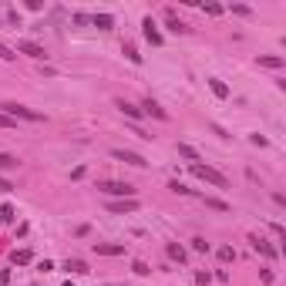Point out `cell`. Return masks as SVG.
<instances>
[{
  "label": "cell",
  "mask_w": 286,
  "mask_h": 286,
  "mask_svg": "<svg viewBox=\"0 0 286 286\" xmlns=\"http://www.w3.org/2000/svg\"><path fill=\"white\" fill-rule=\"evenodd\" d=\"M189 169H192V175H195V179H202L206 185H215V189H229V179L222 175V172L209 169V165H202V162H195V165H189Z\"/></svg>",
  "instance_id": "obj_1"
},
{
  "label": "cell",
  "mask_w": 286,
  "mask_h": 286,
  "mask_svg": "<svg viewBox=\"0 0 286 286\" xmlns=\"http://www.w3.org/2000/svg\"><path fill=\"white\" fill-rule=\"evenodd\" d=\"M0 111L7 114V118H14V121H17V118H24V121H44L40 111L27 108V105H14V101H10V105H0Z\"/></svg>",
  "instance_id": "obj_2"
},
{
  "label": "cell",
  "mask_w": 286,
  "mask_h": 286,
  "mask_svg": "<svg viewBox=\"0 0 286 286\" xmlns=\"http://www.w3.org/2000/svg\"><path fill=\"white\" fill-rule=\"evenodd\" d=\"M101 195H111V199H135V185L128 182H98Z\"/></svg>",
  "instance_id": "obj_3"
},
{
  "label": "cell",
  "mask_w": 286,
  "mask_h": 286,
  "mask_svg": "<svg viewBox=\"0 0 286 286\" xmlns=\"http://www.w3.org/2000/svg\"><path fill=\"white\" fill-rule=\"evenodd\" d=\"M142 34H145V40H148V44H152V47H162V31H158V27H155V20L152 17H145L142 20Z\"/></svg>",
  "instance_id": "obj_4"
},
{
  "label": "cell",
  "mask_w": 286,
  "mask_h": 286,
  "mask_svg": "<svg viewBox=\"0 0 286 286\" xmlns=\"http://www.w3.org/2000/svg\"><path fill=\"white\" fill-rule=\"evenodd\" d=\"M249 246L256 249V252H263L266 259H276V256H280V249H276V246H269L266 239H259L256 232H249Z\"/></svg>",
  "instance_id": "obj_5"
},
{
  "label": "cell",
  "mask_w": 286,
  "mask_h": 286,
  "mask_svg": "<svg viewBox=\"0 0 286 286\" xmlns=\"http://www.w3.org/2000/svg\"><path fill=\"white\" fill-rule=\"evenodd\" d=\"M14 51H20V54H27V57H34V61H44L47 57V51L40 47V44H34V40H17V47Z\"/></svg>",
  "instance_id": "obj_6"
},
{
  "label": "cell",
  "mask_w": 286,
  "mask_h": 286,
  "mask_svg": "<svg viewBox=\"0 0 286 286\" xmlns=\"http://www.w3.org/2000/svg\"><path fill=\"white\" fill-rule=\"evenodd\" d=\"M135 209H138V199H111L108 202V212H114V215H128Z\"/></svg>",
  "instance_id": "obj_7"
},
{
  "label": "cell",
  "mask_w": 286,
  "mask_h": 286,
  "mask_svg": "<svg viewBox=\"0 0 286 286\" xmlns=\"http://www.w3.org/2000/svg\"><path fill=\"white\" fill-rule=\"evenodd\" d=\"M111 158H118V162H128V165H135V169H145V165H148V162H145L138 152H125V148H114Z\"/></svg>",
  "instance_id": "obj_8"
},
{
  "label": "cell",
  "mask_w": 286,
  "mask_h": 286,
  "mask_svg": "<svg viewBox=\"0 0 286 286\" xmlns=\"http://www.w3.org/2000/svg\"><path fill=\"white\" fill-rule=\"evenodd\" d=\"M114 108H118V111L125 114V118H128V121H138V118H142V108H135L132 101H125V98H114Z\"/></svg>",
  "instance_id": "obj_9"
},
{
  "label": "cell",
  "mask_w": 286,
  "mask_h": 286,
  "mask_svg": "<svg viewBox=\"0 0 286 286\" xmlns=\"http://www.w3.org/2000/svg\"><path fill=\"white\" fill-rule=\"evenodd\" d=\"M0 20H3V24H10V27H20L17 7H10V3H0Z\"/></svg>",
  "instance_id": "obj_10"
},
{
  "label": "cell",
  "mask_w": 286,
  "mask_h": 286,
  "mask_svg": "<svg viewBox=\"0 0 286 286\" xmlns=\"http://www.w3.org/2000/svg\"><path fill=\"white\" fill-rule=\"evenodd\" d=\"M95 252L98 256H121L125 246H121V243H95Z\"/></svg>",
  "instance_id": "obj_11"
},
{
  "label": "cell",
  "mask_w": 286,
  "mask_h": 286,
  "mask_svg": "<svg viewBox=\"0 0 286 286\" xmlns=\"http://www.w3.org/2000/svg\"><path fill=\"white\" fill-rule=\"evenodd\" d=\"M142 111L155 114V118H158V121H169V111H165V108H162V105H158V101H152V98H148V101H145V105H142Z\"/></svg>",
  "instance_id": "obj_12"
},
{
  "label": "cell",
  "mask_w": 286,
  "mask_h": 286,
  "mask_svg": "<svg viewBox=\"0 0 286 286\" xmlns=\"http://www.w3.org/2000/svg\"><path fill=\"white\" fill-rule=\"evenodd\" d=\"M165 252H169V259H172V263H179V266H182V263L189 259V252L179 246V243H169V246H165Z\"/></svg>",
  "instance_id": "obj_13"
},
{
  "label": "cell",
  "mask_w": 286,
  "mask_h": 286,
  "mask_svg": "<svg viewBox=\"0 0 286 286\" xmlns=\"http://www.w3.org/2000/svg\"><path fill=\"white\" fill-rule=\"evenodd\" d=\"M165 24H169V31H172V34H185V31H189V27H185L182 20L175 17V10H172V7L165 10Z\"/></svg>",
  "instance_id": "obj_14"
},
{
  "label": "cell",
  "mask_w": 286,
  "mask_h": 286,
  "mask_svg": "<svg viewBox=\"0 0 286 286\" xmlns=\"http://www.w3.org/2000/svg\"><path fill=\"white\" fill-rule=\"evenodd\" d=\"M64 269H68V273H74V276H84V273H91L84 259H71V256L64 259Z\"/></svg>",
  "instance_id": "obj_15"
},
{
  "label": "cell",
  "mask_w": 286,
  "mask_h": 286,
  "mask_svg": "<svg viewBox=\"0 0 286 286\" xmlns=\"http://www.w3.org/2000/svg\"><path fill=\"white\" fill-rule=\"evenodd\" d=\"M31 259H34L31 249H14V252H10V263H14V266H27Z\"/></svg>",
  "instance_id": "obj_16"
},
{
  "label": "cell",
  "mask_w": 286,
  "mask_h": 286,
  "mask_svg": "<svg viewBox=\"0 0 286 286\" xmlns=\"http://www.w3.org/2000/svg\"><path fill=\"white\" fill-rule=\"evenodd\" d=\"M209 88H212V95H215V98H222V101L229 98V84H226V81H219V77H209Z\"/></svg>",
  "instance_id": "obj_17"
},
{
  "label": "cell",
  "mask_w": 286,
  "mask_h": 286,
  "mask_svg": "<svg viewBox=\"0 0 286 286\" xmlns=\"http://www.w3.org/2000/svg\"><path fill=\"white\" fill-rule=\"evenodd\" d=\"M91 24H95L98 31H111V27H114V17H111V14H95V17H91Z\"/></svg>",
  "instance_id": "obj_18"
},
{
  "label": "cell",
  "mask_w": 286,
  "mask_h": 286,
  "mask_svg": "<svg viewBox=\"0 0 286 286\" xmlns=\"http://www.w3.org/2000/svg\"><path fill=\"white\" fill-rule=\"evenodd\" d=\"M20 165V158L17 155H10V152H0V172H7V169H17Z\"/></svg>",
  "instance_id": "obj_19"
},
{
  "label": "cell",
  "mask_w": 286,
  "mask_h": 286,
  "mask_svg": "<svg viewBox=\"0 0 286 286\" xmlns=\"http://www.w3.org/2000/svg\"><path fill=\"white\" fill-rule=\"evenodd\" d=\"M202 202H206V209H215V212H229V202H222V199H212V195H202Z\"/></svg>",
  "instance_id": "obj_20"
},
{
  "label": "cell",
  "mask_w": 286,
  "mask_h": 286,
  "mask_svg": "<svg viewBox=\"0 0 286 286\" xmlns=\"http://www.w3.org/2000/svg\"><path fill=\"white\" fill-rule=\"evenodd\" d=\"M121 54L128 57L132 64H142V54H138V47H135V44H121Z\"/></svg>",
  "instance_id": "obj_21"
},
{
  "label": "cell",
  "mask_w": 286,
  "mask_h": 286,
  "mask_svg": "<svg viewBox=\"0 0 286 286\" xmlns=\"http://www.w3.org/2000/svg\"><path fill=\"white\" fill-rule=\"evenodd\" d=\"M179 155H182V158H189L192 165H195V162H199V152H195V148H192V145H185V142H179Z\"/></svg>",
  "instance_id": "obj_22"
},
{
  "label": "cell",
  "mask_w": 286,
  "mask_h": 286,
  "mask_svg": "<svg viewBox=\"0 0 286 286\" xmlns=\"http://www.w3.org/2000/svg\"><path fill=\"white\" fill-rule=\"evenodd\" d=\"M256 64H259V68H283V64H286V57H259Z\"/></svg>",
  "instance_id": "obj_23"
},
{
  "label": "cell",
  "mask_w": 286,
  "mask_h": 286,
  "mask_svg": "<svg viewBox=\"0 0 286 286\" xmlns=\"http://www.w3.org/2000/svg\"><path fill=\"white\" fill-rule=\"evenodd\" d=\"M14 219H17V209H14L10 202H7V206H0V222H14Z\"/></svg>",
  "instance_id": "obj_24"
},
{
  "label": "cell",
  "mask_w": 286,
  "mask_h": 286,
  "mask_svg": "<svg viewBox=\"0 0 286 286\" xmlns=\"http://www.w3.org/2000/svg\"><path fill=\"white\" fill-rule=\"evenodd\" d=\"M14 57H17V51H14L10 44H3V40H0V61H14Z\"/></svg>",
  "instance_id": "obj_25"
},
{
  "label": "cell",
  "mask_w": 286,
  "mask_h": 286,
  "mask_svg": "<svg viewBox=\"0 0 286 286\" xmlns=\"http://www.w3.org/2000/svg\"><path fill=\"white\" fill-rule=\"evenodd\" d=\"M219 259H222V263H232V259H236V249L232 246H219Z\"/></svg>",
  "instance_id": "obj_26"
},
{
  "label": "cell",
  "mask_w": 286,
  "mask_h": 286,
  "mask_svg": "<svg viewBox=\"0 0 286 286\" xmlns=\"http://www.w3.org/2000/svg\"><path fill=\"white\" fill-rule=\"evenodd\" d=\"M132 269H135V273H138V276H148V273H152L145 259H135V263H132Z\"/></svg>",
  "instance_id": "obj_27"
},
{
  "label": "cell",
  "mask_w": 286,
  "mask_h": 286,
  "mask_svg": "<svg viewBox=\"0 0 286 286\" xmlns=\"http://www.w3.org/2000/svg\"><path fill=\"white\" fill-rule=\"evenodd\" d=\"M192 249H195V252H209V243H206L202 236H195V239H192Z\"/></svg>",
  "instance_id": "obj_28"
},
{
  "label": "cell",
  "mask_w": 286,
  "mask_h": 286,
  "mask_svg": "<svg viewBox=\"0 0 286 286\" xmlns=\"http://www.w3.org/2000/svg\"><path fill=\"white\" fill-rule=\"evenodd\" d=\"M169 189L175 192V195H189V192H192V189H185V185H182L179 179H175V182H169Z\"/></svg>",
  "instance_id": "obj_29"
},
{
  "label": "cell",
  "mask_w": 286,
  "mask_h": 286,
  "mask_svg": "<svg viewBox=\"0 0 286 286\" xmlns=\"http://www.w3.org/2000/svg\"><path fill=\"white\" fill-rule=\"evenodd\" d=\"M202 10H206L209 17H219V14H222V7H219V3H202Z\"/></svg>",
  "instance_id": "obj_30"
},
{
  "label": "cell",
  "mask_w": 286,
  "mask_h": 286,
  "mask_svg": "<svg viewBox=\"0 0 286 286\" xmlns=\"http://www.w3.org/2000/svg\"><path fill=\"white\" fill-rule=\"evenodd\" d=\"M195 283H202V286H209V283H212V276H209V273H206V269H202V273H195Z\"/></svg>",
  "instance_id": "obj_31"
},
{
  "label": "cell",
  "mask_w": 286,
  "mask_h": 286,
  "mask_svg": "<svg viewBox=\"0 0 286 286\" xmlns=\"http://www.w3.org/2000/svg\"><path fill=\"white\" fill-rule=\"evenodd\" d=\"M14 125H17V121H14V118H7V114L0 111V128H14Z\"/></svg>",
  "instance_id": "obj_32"
},
{
  "label": "cell",
  "mask_w": 286,
  "mask_h": 286,
  "mask_svg": "<svg viewBox=\"0 0 286 286\" xmlns=\"http://www.w3.org/2000/svg\"><path fill=\"white\" fill-rule=\"evenodd\" d=\"M232 14H243V17H249V14H252V10H249L246 3H236V7H232Z\"/></svg>",
  "instance_id": "obj_33"
},
{
  "label": "cell",
  "mask_w": 286,
  "mask_h": 286,
  "mask_svg": "<svg viewBox=\"0 0 286 286\" xmlns=\"http://www.w3.org/2000/svg\"><path fill=\"white\" fill-rule=\"evenodd\" d=\"M273 236H276V239H286V229L280 226V222H273Z\"/></svg>",
  "instance_id": "obj_34"
},
{
  "label": "cell",
  "mask_w": 286,
  "mask_h": 286,
  "mask_svg": "<svg viewBox=\"0 0 286 286\" xmlns=\"http://www.w3.org/2000/svg\"><path fill=\"white\" fill-rule=\"evenodd\" d=\"M10 283V269H0V286H7Z\"/></svg>",
  "instance_id": "obj_35"
},
{
  "label": "cell",
  "mask_w": 286,
  "mask_h": 286,
  "mask_svg": "<svg viewBox=\"0 0 286 286\" xmlns=\"http://www.w3.org/2000/svg\"><path fill=\"white\" fill-rule=\"evenodd\" d=\"M10 189H14V185H10L7 179H0V192H10Z\"/></svg>",
  "instance_id": "obj_36"
},
{
  "label": "cell",
  "mask_w": 286,
  "mask_h": 286,
  "mask_svg": "<svg viewBox=\"0 0 286 286\" xmlns=\"http://www.w3.org/2000/svg\"><path fill=\"white\" fill-rule=\"evenodd\" d=\"M64 286H71V280H68V283H64Z\"/></svg>",
  "instance_id": "obj_37"
}]
</instances>
